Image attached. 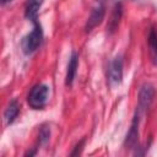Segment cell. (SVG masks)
Wrapping results in <instances>:
<instances>
[{"label": "cell", "instance_id": "1", "mask_svg": "<svg viewBox=\"0 0 157 157\" xmlns=\"http://www.w3.org/2000/svg\"><path fill=\"white\" fill-rule=\"evenodd\" d=\"M49 97V88L45 85H37L34 86L31 92L28 93V104L33 109H40L47 104Z\"/></svg>", "mask_w": 157, "mask_h": 157}, {"label": "cell", "instance_id": "2", "mask_svg": "<svg viewBox=\"0 0 157 157\" xmlns=\"http://www.w3.org/2000/svg\"><path fill=\"white\" fill-rule=\"evenodd\" d=\"M42 39H43L42 27L36 22L33 31L23 39V50H25V53L29 54V53H33L34 50H37V48L42 43Z\"/></svg>", "mask_w": 157, "mask_h": 157}, {"label": "cell", "instance_id": "3", "mask_svg": "<svg viewBox=\"0 0 157 157\" xmlns=\"http://www.w3.org/2000/svg\"><path fill=\"white\" fill-rule=\"evenodd\" d=\"M123 78V61L120 56L114 58L108 67V81L109 85L115 87L121 82Z\"/></svg>", "mask_w": 157, "mask_h": 157}, {"label": "cell", "instance_id": "4", "mask_svg": "<svg viewBox=\"0 0 157 157\" xmlns=\"http://www.w3.org/2000/svg\"><path fill=\"white\" fill-rule=\"evenodd\" d=\"M153 94H155V90H153L152 85L145 83L141 87L140 94H139V107H137V110L140 113H142L144 110H146L150 107V104L152 103V99H153Z\"/></svg>", "mask_w": 157, "mask_h": 157}, {"label": "cell", "instance_id": "5", "mask_svg": "<svg viewBox=\"0 0 157 157\" xmlns=\"http://www.w3.org/2000/svg\"><path fill=\"white\" fill-rule=\"evenodd\" d=\"M103 17H104V7L102 5H98L97 7L93 9V11L91 12V15L87 20V23H86V27H85L86 32H91L94 27H97L102 22Z\"/></svg>", "mask_w": 157, "mask_h": 157}, {"label": "cell", "instance_id": "6", "mask_svg": "<svg viewBox=\"0 0 157 157\" xmlns=\"http://www.w3.org/2000/svg\"><path fill=\"white\" fill-rule=\"evenodd\" d=\"M140 112L136 110V115L132 120L131 128L126 135V145L129 147H136L137 142H139V119H140Z\"/></svg>", "mask_w": 157, "mask_h": 157}, {"label": "cell", "instance_id": "7", "mask_svg": "<svg viewBox=\"0 0 157 157\" xmlns=\"http://www.w3.org/2000/svg\"><path fill=\"white\" fill-rule=\"evenodd\" d=\"M77 66H78V56L76 53H72L69 60V65H67V71H66V80L65 83L66 86H71L74 82V78L76 76V71H77Z\"/></svg>", "mask_w": 157, "mask_h": 157}, {"label": "cell", "instance_id": "8", "mask_svg": "<svg viewBox=\"0 0 157 157\" xmlns=\"http://www.w3.org/2000/svg\"><path fill=\"white\" fill-rule=\"evenodd\" d=\"M43 0H27L26 2V17L32 20L33 22H36L37 20V15H38V10L42 6Z\"/></svg>", "mask_w": 157, "mask_h": 157}, {"label": "cell", "instance_id": "9", "mask_svg": "<svg viewBox=\"0 0 157 157\" xmlns=\"http://www.w3.org/2000/svg\"><path fill=\"white\" fill-rule=\"evenodd\" d=\"M18 112H20V104H18V102H17L16 99L11 101L10 104L7 105V108L5 109V113H4L5 123H6L7 125L11 124V123L16 119V117L18 115Z\"/></svg>", "mask_w": 157, "mask_h": 157}, {"label": "cell", "instance_id": "10", "mask_svg": "<svg viewBox=\"0 0 157 157\" xmlns=\"http://www.w3.org/2000/svg\"><path fill=\"white\" fill-rule=\"evenodd\" d=\"M120 17H121V5H120V4H117V5L114 6L112 17H110L109 23H108V29H109L110 32H114V31H115V28H117L118 25H119Z\"/></svg>", "mask_w": 157, "mask_h": 157}, {"label": "cell", "instance_id": "11", "mask_svg": "<svg viewBox=\"0 0 157 157\" xmlns=\"http://www.w3.org/2000/svg\"><path fill=\"white\" fill-rule=\"evenodd\" d=\"M148 47L152 60L155 64H157V32L155 29H151L148 34Z\"/></svg>", "mask_w": 157, "mask_h": 157}, {"label": "cell", "instance_id": "12", "mask_svg": "<svg viewBox=\"0 0 157 157\" xmlns=\"http://www.w3.org/2000/svg\"><path fill=\"white\" fill-rule=\"evenodd\" d=\"M50 136V130L47 126H42L40 131H39V140L42 141V144H47Z\"/></svg>", "mask_w": 157, "mask_h": 157}, {"label": "cell", "instance_id": "13", "mask_svg": "<svg viewBox=\"0 0 157 157\" xmlns=\"http://www.w3.org/2000/svg\"><path fill=\"white\" fill-rule=\"evenodd\" d=\"M7 1H11V0H1V2H2V4H5V2H7Z\"/></svg>", "mask_w": 157, "mask_h": 157}]
</instances>
